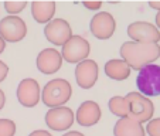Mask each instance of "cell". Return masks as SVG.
I'll use <instances>...</instances> for the list:
<instances>
[{"mask_svg": "<svg viewBox=\"0 0 160 136\" xmlns=\"http://www.w3.org/2000/svg\"><path fill=\"white\" fill-rule=\"evenodd\" d=\"M121 57L129 64L132 70L140 71L160 58V45L152 43L126 41L121 47Z\"/></svg>", "mask_w": 160, "mask_h": 136, "instance_id": "cell-1", "label": "cell"}, {"mask_svg": "<svg viewBox=\"0 0 160 136\" xmlns=\"http://www.w3.org/2000/svg\"><path fill=\"white\" fill-rule=\"evenodd\" d=\"M71 95H72V87L64 78L51 79L44 85L41 91L42 102L45 106H50V109L64 106V103L70 101Z\"/></svg>", "mask_w": 160, "mask_h": 136, "instance_id": "cell-2", "label": "cell"}, {"mask_svg": "<svg viewBox=\"0 0 160 136\" xmlns=\"http://www.w3.org/2000/svg\"><path fill=\"white\" fill-rule=\"evenodd\" d=\"M136 87L145 97L160 95V65L150 64L143 67L136 77Z\"/></svg>", "mask_w": 160, "mask_h": 136, "instance_id": "cell-3", "label": "cell"}, {"mask_svg": "<svg viewBox=\"0 0 160 136\" xmlns=\"http://www.w3.org/2000/svg\"><path fill=\"white\" fill-rule=\"evenodd\" d=\"M129 102V118L139 123H146L152 121L154 113V105L148 97L140 92H129L126 95Z\"/></svg>", "mask_w": 160, "mask_h": 136, "instance_id": "cell-4", "label": "cell"}, {"mask_svg": "<svg viewBox=\"0 0 160 136\" xmlns=\"http://www.w3.org/2000/svg\"><path fill=\"white\" fill-rule=\"evenodd\" d=\"M91 53V45L88 40L82 36H72L62 47V58L70 64H79L82 61L88 60V55Z\"/></svg>", "mask_w": 160, "mask_h": 136, "instance_id": "cell-5", "label": "cell"}, {"mask_svg": "<svg viewBox=\"0 0 160 136\" xmlns=\"http://www.w3.org/2000/svg\"><path fill=\"white\" fill-rule=\"evenodd\" d=\"M0 36L4 41L18 43L27 36V24L18 16H6L0 20Z\"/></svg>", "mask_w": 160, "mask_h": 136, "instance_id": "cell-6", "label": "cell"}, {"mask_svg": "<svg viewBox=\"0 0 160 136\" xmlns=\"http://www.w3.org/2000/svg\"><path fill=\"white\" fill-rule=\"evenodd\" d=\"M128 36L136 43H152L159 44L160 41V30L154 24L149 21H133L128 26Z\"/></svg>", "mask_w": 160, "mask_h": 136, "instance_id": "cell-7", "label": "cell"}, {"mask_svg": "<svg viewBox=\"0 0 160 136\" xmlns=\"http://www.w3.org/2000/svg\"><path fill=\"white\" fill-rule=\"evenodd\" d=\"M44 36L51 44L57 47H64L68 40L74 36L70 23L64 18H52L44 27Z\"/></svg>", "mask_w": 160, "mask_h": 136, "instance_id": "cell-8", "label": "cell"}, {"mask_svg": "<svg viewBox=\"0 0 160 136\" xmlns=\"http://www.w3.org/2000/svg\"><path fill=\"white\" fill-rule=\"evenodd\" d=\"M89 30L98 40H108L116 30V20L108 12H98L91 18Z\"/></svg>", "mask_w": 160, "mask_h": 136, "instance_id": "cell-9", "label": "cell"}, {"mask_svg": "<svg viewBox=\"0 0 160 136\" xmlns=\"http://www.w3.org/2000/svg\"><path fill=\"white\" fill-rule=\"evenodd\" d=\"M45 125L51 130H67L72 126L75 121V115L71 108L68 106H58V108H51L45 113Z\"/></svg>", "mask_w": 160, "mask_h": 136, "instance_id": "cell-10", "label": "cell"}, {"mask_svg": "<svg viewBox=\"0 0 160 136\" xmlns=\"http://www.w3.org/2000/svg\"><path fill=\"white\" fill-rule=\"evenodd\" d=\"M62 54L58 51L57 48H44L38 53L37 55V70L40 73L45 74V75H51V74H55L62 65Z\"/></svg>", "mask_w": 160, "mask_h": 136, "instance_id": "cell-11", "label": "cell"}, {"mask_svg": "<svg viewBox=\"0 0 160 136\" xmlns=\"http://www.w3.org/2000/svg\"><path fill=\"white\" fill-rule=\"evenodd\" d=\"M98 74H99V68L97 61L91 58L77 64L75 67V81L82 89H89L94 87L98 81Z\"/></svg>", "mask_w": 160, "mask_h": 136, "instance_id": "cell-12", "label": "cell"}, {"mask_svg": "<svg viewBox=\"0 0 160 136\" xmlns=\"http://www.w3.org/2000/svg\"><path fill=\"white\" fill-rule=\"evenodd\" d=\"M17 99L26 108H34L41 99L38 82L34 78H24L17 87Z\"/></svg>", "mask_w": 160, "mask_h": 136, "instance_id": "cell-13", "label": "cell"}, {"mask_svg": "<svg viewBox=\"0 0 160 136\" xmlns=\"http://www.w3.org/2000/svg\"><path fill=\"white\" fill-rule=\"evenodd\" d=\"M101 116H102V111H101L99 105L95 101H85L79 105L75 119L79 123V126L89 128L97 125L101 121Z\"/></svg>", "mask_w": 160, "mask_h": 136, "instance_id": "cell-14", "label": "cell"}, {"mask_svg": "<svg viewBox=\"0 0 160 136\" xmlns=\"http://www.w3.org/2000/svg\"><path fill=\"white\" fill-rule=\"evenodd\" d=\"M57 10L55 2H33L31 3V16L40 24H48L54 17Z\"/></svg>", "mask_w": 160, "mask_h": 136, "instance_id": "cell-15", "label": "cell"}, {"mask_svg": "<svg viewBox=\"0 0 160 136\" xmlns=\"http://www.w3.org/2000/svg\"><path fill=\"white\" fill-rule=\"evenodd\" d=\"M113 136H146V129L133 119L121 118L113 126Z\"/></svg>", "mask_w": 160, "mask_h": 136, "instance_id": "cell-16", "label": "cell"}, {"mask_svg": "<svg viewBox=\"0 0 160 136\" xmlns=\"http://www.w3.org/2000/svg\"><path fill=\"white\" fill-rule=\"evenodd\" d=\"M105 74L113 81H125L129 78L132 68L122 58H113L105 64Z\"/></svg>", "mask_w": 160, "mask_h": 136, "instance_id": "cell-17", "label": "cell"}, {"mask_svg": "<svg viewBox=\"0 0 160 136\" xmlns=\"http://www.w3.org/2000/svg\"><path fill=\"white\" fill-rule=\"evenodd\" d=\"M109 111L119 118H129V102L126 97H112L108 102Z\"/></svg>", "mask_w": 160, "mask_h": 136, "instance_id": "cell-18", "label": "cell"}, {"mask_svg": "<svg viewBox=\"0 0 160 136\" xmlns=\"http://www.w3.org/2000/svg\"><path fill=\"white\" fill-rule=\"evenodd\" d=\"M16 123L12 119H0V136H14Z\"/></svg>", "mask_w": 160, "mask_h": 136, "instance_id": "cell-19", "label": "cell"}, {"mask_svg": "<svg viewBox=\"0 0 160 136\" xmlns=\"http://www.w3.org/2000/svg\"><path fill=\"white\" fill-rule=\"evenodd\" d=\"M27 2H4V9L9 16H16L26 9Z\"/></svg>", "mask_w": 160, "mask_h": 136, "instance_id": "cell-20", "label": "cell"}, {"mask_svg": "<svg viewBox=\"0 0 160 136\" xmlns=\"http://www.w3.org/2000/svg\"><path fill=\"white\" fill-rule=\"evenodd\" d=\"M146 132L149 136H160V118H154L148 122Z\"/></svg>", "mask_w": 160, "mask_h": 136, "instance_id": "cell-21", "label": "cell"}, {"mask_svg": "<svg viewBox=\"0 0 160 136\" xmlns=\"http://www.w3.org/2000/svg\"><path fill=\"white\" fill-rule=\"evenodd\" d=\"M82 4L88 10H94V12H99V9L102 7V2H82Z\"/></svg>", "mask_w": 160, "mask_h": 136, "instance_id": "cell-22", "label": "cell"}, {"mask_svg": "<svg viewBox=\"0 0 160 136\" xmlns=\"http://www.w3.org/2000/svg\"><path fill=\"white\" fill-rule=\"evenodd\" d=\"M7 74H9V67H7L6 63H3L0 60V82H3L6 79Z\"/></svg>", "mask_w": 160, "mask_h": 136, "instance_id": "cell-23", "label": "cell"}, {"mask_svg": "<svg viewBox=\"0 0 160 136\" xmlns=\"http://www.w3.org/2000/svg\"><path fill=\"white\" fill-rule=\"evenodd\" d=\"M28 136H52V135L44 129H37V130H34V132H31Z\"/></svg>", "mask_w": 160, "mask_h": 136, "instance_id": "cell-24", "label": "cell"}, {"mask_svg": "<svg viewBox=\"0 0 160 136\" xmlns=\"http://www.w3.org/2000/svg\"><path fill=\"white\" fill-rule=\"evenodd\" d=\"M4 103H6V95H4V92L2 89H0V111L3 109Z\"/></svg>", "mask_w": 160, "mask_h": 136, "instance_id": "cell-25", "label": "cell"}, {"mask_svg": "<svg viewBox=\"0 0 160 136\" xmlns=\"http://www.w3.org/2000/svg\"><path fill=\"white\" fill-rule=\"evenodd\" d=\"M149 7L160 12V2H149Z\"/></svg>", "mask_w": 160, "mask_h": 136, "instance_id": "cell-26", "label": "cell"}, {"mask_svg": "<svg viewBox=\"0 0 160 136\" xmlns=\"http://www.w3.org/2000/svg\"><path fill=\"white\" fill-rule=\"evenodd\" d=\"M62 136H85V135H82L81 132H77V130H71V132L64 133Z\"/></svg>", "mask_w": 160, "mask_h": 136, "instance_id": "cell-27", "label": "cell"}, {"mask_svg": "<svg viewBox=\"0 0 160 136\" xmlns=\"http://www.w3.org/2000/svg\"><path fill=\"white\" fill-rule=\"evenodd\" d=\"M4 48H6V41L3 40V37L0 36V54L4 51Z\"/></svg>", "mask_w": 160, "mask_h": 136, "instance_id": "cell-28", "label": "cell"}, {"mask_svg": "<svg viewBox=\"0 0 160 136\" xmlns=\"http://www.w3.org/2000/svg\"><path fill=\"white\" fill-rule=\"evenodd\" d=\"M156 27L160 30V12H157L156 14Z\"/></svg>", "mask_w": 160, "mask_h": 136, "instance_id": "cell-29", "label": "cell"}]
</instances>
